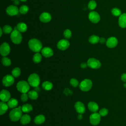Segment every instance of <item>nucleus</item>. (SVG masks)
Here are the masks:
<instances>
[{
	"label": "nucleus",
	"instance_id": "nucleus-1",
	"mask_svg": "<svg viewBox=\"0 0 126 126\" xmlns=\"http://www.w3.org/2000/svg\"><path fill=\"white\" fill-rule=\"evenodd\" d=\"M28 45L30 49L34 52H39L42 49V44L40 41L36 38L31 39L29 42Z\"/></svg>",
	"mask_w": 126,
	"mask_h": 126
},
{
	"label": "nucleus",
	"instance_id": "nucleus-2",
	"mask_svg": "<svg viewBox=\"0 0 126 126\" xmlns=\"http://www.w3.org/2000/svg\"><path fill=\"white\" fill-rule=\"evenodd\" d=\"M21 107L13 108L9 113V118L12 121L16 122L20 120L22 116Z\"/></svg>",
	"mask_w": 126,
	"mask_h": 126
},
{
	"label": "nucleus",
	"instance_id": "nucleus-3",
	"mask_svg": "<svg viewBox=\"0 0 126 126\" xmlns=\"http://www.w3.org/2000/svg\"><path fill=\"white\" fill-rule=\"evenodd\" d=\"M28 82L32 87H38L40 84V78L38 75L35 73L31 74L28 77Z\"/></svg>",
	"mask_w": 126,
	"mask_h": 126
},
{
	"label": "nucleus",
	"instance_id": "nucleus-4",
	"mask_svg": "<svg viewBox=\"0 0 126 126\" xmlns=\"http://www.w3.org/2000/svg\"><path fill=\"white\" fill-rule=\"evenodd\" d=\"M16 88L18 91H19L20 93L22 94H24L27 93L29 91L30 87L28 82L22 80L17 83Z\"/></svg>",
	"mask_w": 126,
	"mask_h": 126
},
{
	"label": "nucleus",
	"instance_id": "nucleus-5",
	"mask_svg": "<svg viewBox=\"0 0 126 126\" xmlns=\"http://www.w3.org/2000/svg\"><path fill=\"white\" fill-rule=\"evenodd\" d=\"M10 38L13 43L15 44H20L22 40V36L21 32L17 30H14L11 33Z\"/></svg>",
	"mask_w": 126,
	"mask_h": 126
},
{
	"label": "nucleus",
	"instance_id": "nucleus-6",
	"mask_svg": "<svg viewBox=\"0 0 126 126\" xmlns=\"http://www.w3.org/2000/svg\"><path fill=\"white\" fill-rule=\"evenodd\" d=\"M93 83L90 79H85L82 81L79 84L80 89L84 92L89 91L92 88Z\"/></svg>",
	"mask_w": 126,
	"mask_h": 126
},
{
	"label": "nucleus",
	"instance_id": "nucleus-7",
	"mask_svg": "<svg viewBox=\"0 0 126 126\" xmlns=\"http://www.w3.org/2000/svg\"><path fill=\"white\" fill-rule=\"evenodd\" d=\"M87 63L89 67L93 69L99 68L101 65L99 61L94 58H91L88 59Z\"/></svg>",
	"mask_w": 126,
	"mask_h": 126
},
{
	"label": "nucleus",
	"instance_id": "nucleus-8",
	"mask_svg": "<svg viewBox=\"0 0 126 126\" xmlns=\"http://www.w3.org/2000/svg\"><path fill=\"white\" fill-rule=\"evenodd\" d=\"M100 117L101 116L99 113L97 112H94L90 115L89 118L90 123L94 126L98 125L100 121Z\"/></svg>",
	"mask_w": 126,
	"mask_h": 126
},
{
	"label": "nucleus",
	"instance_id": "nucleus-9",
	"mask_svg": "<svg viewBox=\"0 0 126 126\" xmlns=\"http://www.w3.org/2000/svg\"><path fill=\"white\" fill-rule=\"evenodd\" d=\"M10 51L9 45L6 42L2 43L0 47V53L1 56L5 57L8 55Z\"/></svg>",
	"mask_w": 126,
	"mask_h": 126
},
{
	"label": "nucleus",
	"instance_id": "nucleus-10",
	"mask_svg": "<svg viewBox=\"0 0 126 126\" xmlns=\"http://www.w3.org/2000/svg\"><path fill=\"white\" fill-rule=\"evenodd\" d=\"M2 82L3 85L5 87L10 86L14 82V76L11 75H6L3 77Z\"/></svg>",
	"mask_w": 126,
	"mask_h": 126
},
{
	"label": "nucleus",
	"instance_id": "nucleus-11",
	"mask_svg": "<svg viewBox=\"0 0 126 126\" xmlns=\"http://www.w3.org/2000/svg\"><path fill=\"white\" fill-rule=\"evenodd\" d=\"M6 12L8 15L13 16L17 15L19 12V10L16 5H11L6 8Z\"/></svg>",
	"mask_w": 126,
	"mask_h": 126
},
{
	"label": "nucleus",
	"instance_id": "nucleus-12",
	"mask_svg": "<svg viewBox=\"0 0 126 126\" xmlns=\"http://www.w3.org/2000/svg\"><path fill=\"white\" fill-rule=\"evenodd\" d=\"M88 17H89V19L90 20V21L91 22L94 23V24L98 23L100 19V16H99V14L95 11L90 12L89 14Z\"/></svg>",
	"mask_w": 126,
	"mask_h": 126
},
{
	"label": "nucleus",
	"instance_id": "nucleus-13",
	"mask_svg": "<svg viewBox=\"0 0 126 126\" xmlns=\"http://www.w3.org/2000/svg\"><path fill=\"white\" fill-rule=\"evenodd\" d=\"M70 43L66 39H61L57 43V47L61 50H65L69 46Z\"/></svg>",
	"mask_w": 126,
	"mask_h": 126
},
{
	"label": "nucleus",
	"instance_id": "nucleus-14",
	"mask_svg": "<svg viewBox=\"0 0 126 126\" xmlns=\"http://www.w3.org/2000/svg\"><path fill=\"white\" fill-rule=\"evenodd\" d=\"M75 109L79 114H84L86 111V108L84 104L81 101H77L74 105Z\"/></svg>",
	"mask_w": 126,
	"mask_h": 126
},
{
	"label": "nucleus",
	"instance_id": "nucleus-15",
	"mask_svg": "<svg viewBox=\"0 0 126 126\" xmlns=\"http://www.w3.org/2000/svg\"><path fill=\"white\" fill-rule=\"evenodd\" d=\"M0 98L2 101L6 102L10 99V94L6 90H2L0 93Z\"/></svg>",
	"mask_w": 126,
	"mask_h": 126
},
{
	"label": "nucleus",
	"instance_id": "nucleus-16",
	"mask_svg": "<svg viewBox=\"0 0 126 126\" xmlns=\"http://www.w3.org/2000/svg\"><path fill=\"white\" fill-rule=\"evenodd\" d=\"M118 44V40L115 37H110L107 40L106 45L108 48H112L115 47Z\"/></svg>",
	"mask_w": 126,
	"mask_h": 126
},
{
	"label": "nucleus",
	"instance_id": "nucleus-17",
	"mask_svg": "<svg viewBox=\"0 0 126 126\" xmlns=\"http://www.w3.org/2000/svg\"><path fill=\"white\" fill-rule=\"evenodd\" d=\"M39 20L41 22L43 23L49 22L51 20V15L48 12H43L40 15Z\"/></svg>",
	"mask_w": 126,
	"mask_h": 126
},
{
	"label": "nucleus",
	"instance_id": "nucleus-18",
	"mask_svg": "<svg viewBox=\"0 0 126 126\" xmlns=\"http://www.w3.org/2000/svg\"><path fill=\"white\" fill-rule=\"evenodd\" d=\"M41 51L42 55L46 58H49L53 55V50L51 48L48 47H44L42 49Z\"/></svg>",
	"mask_w": 126,
	"mask_h": 126
},
{
	"label": "nucleus",
	"instance_id": "nucleus-19",
	"mask_svg": "<svg viewBox=\"0 0 126 126\" xmlns=\"http://www.w3.org/2000/svg\"><path fill=\"white\" fill-rule=\"evenodd\" d=\"M118 23L120 27L126 28V13H123L120 16Z\"/></svg>",
	"mask_w": 126,
	"mask_h": 126
},
{
	"label": "nucleus",
	"instance_id": "nucleus-20",
	"mask_svg": "<svg viewBox=\"0 0 126 126\" xmlns=\"http://www.w3.org/2000/svg\"><path fill=\"white\" fill-rule=\"evenodd\" d=\"M88 107L90 111L92 112H96L98 110L99 107L98 104L94 101H91L89 102L88 104Z\"/></svg>",
	"mask_w": 126,
	"mask_h": 126
},
{
	"label": "nucleus",
	"instance_id": "nucleus-21",
	"mask_svg": "<svg viewBox=\"0 0 126 126\" xmlns=\"http://www.w3.org/2000/svg\"><path fill=\"white\" fill-rule=\"evenodd\" d=\"M17 30L21 32H24L27 30V25L23 22L19 23L16 26Z\"/></svg>",
	"mask_w": 126,
	"mask_h": 126
},
{
	"label": "nucleus",
	"instance_id": "nucleus-22",
	"mask_svg": "<svg viewBox=\"0 0 126 126\" xmlns=\"http://www.w3.org/2000/svg\"><path fill=\"white\" fill-rule=\"evenodd\" d=\"M45 120V118L44 115H38L35 117L34 119V122L36 125H40L43 123Z\"/></svg>",
	"mask_w": 126,
	"mask_h": 126
},
{
	"label": "nucleus",
	"instance_id": "nucleus-23",
	"mask_svg": "<svg viewBox=\"0 0 126 126\" xmlns=\"http://www.w3.org/2000/svg\"><path fill=\"white\" fill-rule=\"evenodd\" d=\"M8 107H9L7 104H6L5 102L1 101L0 102V114L2 115L4 113H5Z\"/></svg>",
	"mask_w": 126,
	"mask_h": 126
},
{
	"label": "nucleus",
	"instance_id": "nucleus-24",
	"mask_svg": "<svg viewBox=\"0 0 126 126\" xmlns=\"http://www.w3.org/2000/svg\"><path fill=\"white\" fill-rule=\"evenodd\" d=\"M18 100L14 98H10L8 101H7V105L8 107L10 108H16V107L18 105Z\"/></svg>",
	"mask_w": 126,
	"mask_h": 126
},
{
	"label": "nucleus",
	"instance_id": "nucleus-25",
	"mask_svg": "<svg viewBox=\"0 0 126 126\" xmlns=\"http://www.w3.org/2000/svg\"><path fill=\"white\" fill-rule=\"evenodd\" d=\"M31 118L30 115L28 114H25L22 115V117L20 119V122L23 125H26L29 123L31 121Z\"/></svg>",
	"mask_w": 126,
	"mask_h": 126
},
{
	"label": "nucleus",
	"instance_id": "nucleus-26",
	"mask_svg": "<svg viewBox=\"0 0 126 126\" xmlns=\"http://www.w3.org/2000/svg\"><path fill=\"white\" fill-rule=\"evenodd\" d=\"M21 110L24 113H29L32 110V106L30 104H25L21 106Z\"/></svg>",
	"mask_w": 126,
	"mask_h": 126
},
{
	"label": "nucleus",
	"instance_id": "nucleus-27",
	"mask_svg": "<svg viewBox=\"0 0 126 126\" xmlns=\"http://www.w3.org/2000/svg\"><path fill=\"white\" fill-rule=\"evenodd\" d=\"M42 87L45 90L49 91L52 89L53 84L48 81H46L42 83Z\"/></svg>",
	"mask_w": 126,
	"mask_h": 126
},
{
	"label": "nucleus",
	"instance_id": "nucleus-28",
	"mask_svg": "<svg viewBox=\"0 0 126 126\" xmlns=\"http://www.w3.org/2000/svg\"><path fill=\"white\" fill-rule=\"evenodd\" d=\"M99 37L96 35H92L90 36L89 38V41L90 43L93 44H96L99 42Z\"/></svg>",
	"mask_w": 126,
	"mask_h": 126
},
{
	"label": "nucleus",
	"instance_id": "nucleus-29",
	"mask_svg": "<svg viewBox=\"0 0 126 126\" xmlns=\"http://www.w3.org/2000/svg\"><path fill=\"white\" fill-rule=\"evenodd\" d=\"M28 94L29 97L31 99H33V100L36 99L38 96L37 92L34 90H32L29 92L28 93Z\"/></svg>",
	"mask_w": 126,
	"mask_h": 126
},
{
	"label": "nucleus",
	"instance_id": "nucleus-30",
	"mask_svg": "<svg viewBox=\"0 0 126 126\" xmlns=\"http://www.w3.org/2000/svg\"><path fill=\"white\" fill-rule=\"evenodd\" d=\"M42 59V57L41 55L38 53H36L33 56V61L35 63H39L41 62Z\"/></svg>",
	"mask_w": 126,
	"mask_h": 126
},
{
	"label": "nucleus",
	"instance_id": "nucleus-31",
	"mask_svg": "<svg viewBox=\"0 0 126 126\" xmlns=\"http://www.w3.org/2000/svg\"><path fill=\"white\" fill-rule=\"evenodd\" d=\"M11 73L14 77H18L21 74V70L19 67H15L12 70Z\"/></svg>",
	"mask_w": 126,
	"mask_h": 126
},
{
	"label": "nucleus",
	"instance_id": "nucleus-32",
	"mask_svg": "<svg viewBox=\"0 0 126 126\" xmlns=\"http://www.w3.org/2000/svg\"><path fill=\"white\" fill-rule=\"evenodd\" d=\"M19 12L22 14H26L29 11V7L28 6L26 5H23L20 6L19 9Z\"/></svg>",
	"mask_w": 126,
	"mask_h": 126
},
{
	"label": "nucleus",
	"instance_id": "nucleus-33",
	"mask_svg": "<svg viewBox=\"0 0 126 126\" xmlns=\"http://www.w3.org/2000/svg\"><path fill=\"white\" fill-rule=\"evenodd\" d=\"M1 62L2 63V64L6 66H9L11 63V60L9 58L5 57H4L2 58Z\"/></svg>",
	"mask_w": 126,
	"mask_h": 126
},
{
	"label": "nucleus",
	"instance_id": "nucleus-34",
	"mask_svg": "<svg viewBox=\"0 0 126 126\" xmlns=\"http://www.w3.org/2000/svg\"><path fill=\"white\" fill-rule=\"evenodd\" d=\"M2 31L4 33L7 34V33H9L10 32H12V28L11 26H9V25H5L3 27V28H2Z\"/></svg>",
	"mask_w": 126,
	"mask_h": 126
},
{
	"label": "nucleus",
	"instance_id": "nucleus-35",
	"mask_svg": "<svg viewBox=\"0 0 126 126\" xmlns=\"http://www.w3.org/2000/svg\"><path fill=\"white\" fill-rule=\"evenodd\" d=\"M112 14L115 16H120L121 15V11L118 8H113L111 10Z\"/></svg>",
	"mask_w": 126,
	"mask_h": 126
},
{
	"label": "nucleus",
	"instance_id": "nucleus-36",
	"mask_svg": "<svg viewBox=\"0 0 126 126\" xmlns=\"http://www.w3.org/2000/svg\"><path fill=\"white\" fill-rule=\"evenodd\" d=\"M96 6V3L94 0H92L90 1L88 3V7L90 10L94 9L95 8Z\"/></svg>",
	"mask_w": 126,
	"mask_h": 126
},
{
	"label": "nucleus",
	"instance_id": "nucleus-37",
	"mask_svg": "<svg viewBox=\"0 0 126 126\" xmlns=\"http://www.w3.org/2000/svg\"><path fill=\"white\" fill-rule=\"evenodd\" d=\"M63 35L64 36V37L66 39H69V38L71 37V32L70 30L69 29H66L65 30L64 32H63Z\"/></svg>",
	"mask_w": 126,
	"mask_h": 126
},
{
	"label": "nucleus",
	"instance_id": "nucleus-38",
	"mask_svg": "<svg viewBox=\"0 0 126 126\" xmlns=\"http://www.w3.org/2000/svg\"><path fill=\"white\" fill-rule=\"evenodd\" d=\"M108 113V110L105 108H101L99 111V115L102 116V117H104L106 115H107V114Z\"/></svg>",
	"mask_w": 126,
	"mask_h": 126
},
{
	"label": "nucleus",
	"instance_id": "nucleus-39",
	"mask_svg": "<svg viewBox=\"0 0 126 126\" xmlns=\"http://www.w3.org/2000/svg\"><path fill=\"white\" fill-rule=\"evenodd\" d=\"M70 84L72 86L74 87H76L79 85V82L77 79L75 78H72L70 80Z\"/></svg>",
	"mask_w": 126,
	"mask_h": 126
},
{
	"label": "nucleus",
	"instance_id": "nucleus-40",
	"mask_svg": "<svg viewBox=\"0 0 126 126\" xmlns=\"http://www.w3.org/2000/svg\"><path fill=\"white\" fill-rule=\"evenodd\" d=\"M28 97H29L28 94H27L26 93H24V94H22L21 95V99L22 101L26 102V101H27V100L28 99Z\"/></svg>",
	"mask_w": 126,
	"mask_h": 126
},
{
	"label": "nucleus",
	"instance_id": "nucleus-41",
	"mask_svg": "<svg viewBox=\"0 0 126 126\" xmlns=\"http://www.w3.org/2000/svg\"><path fill=\"white\" fill-rule=\"evenodd\" d=\"M64 93L68 95V94H72V91H70L68 88H65V89L64 90Z\"/></svg>",
	"mask_w": 126,
	"mask_h": 126
},
{
	"label": "nucleus",
	"instance_id": "nucleus-42",
	"mask_svg": "<svg viewBox=\"0 0 126 126\" xmlns=\"http://www.w3.org/2000/svg\"><path fill=\"white\" fill-rule=\"evenodd\" d=\"M121 80L123 82H126V73H124L122 74L121 75Z\"/></svg>",
	"mask_w": 126,
	"mask_h": 126
},
{
	"label": "nucleus",
	"instance_id": "nucleus-43",
	"mask_svg": "<svg viewBox=\"0 0 126 126\" xmlns=\"http://www.w3.org/2000/svg\"><path fill=\"white\" fill-rule=\"evenodd\" d=\"M105 42H106V40H105V38H104V37H100L99 38V42L100 43L103 44V43H104Z\"/></svg>",
	"mask_w": 126,
	"mask_h": 126
},
{
	"label": "nucleus",
	"instance_id": "nucleus-44",
	"mask_svg": "<svg viewBox=\"0 0 126 126\" xmlns=\"http://www.w3.org/2000/svg\"><path fill=\"white\" fill-rule=\"evenodd\" d=\"M87 66H88L87 63H83L81 64V67L82 68H85Z\"/></svg>",
	"mask_w": 126,
	"mask_h": 126
},
{
	"label": "nucleus",
	"instance_id": "nucleus-45",
	"mask_svg": "<svg viewBox=\"0 0 126 126\" xmlns=\"http://www.w3.org/2000/svg\"><path fill=\"white\" fill-rule=\"evenodd\" d=\"M15 5H18L19 4V0H15L13 2Z\"/></svg>",
	"mask_w": 126,
	"mask_h": 126
},
{
	"label": "nucleus",
	"instance_id": "nucleus-46",
	"mask_svg": "<svg viewBox=\"0 0 126 126\" xmlns=\"http://www.w3.org/2000/svg\"><path fill=\"white\" fill-rule=\"evenodd\" d=\"M78 119L79 120H81L82 119V114H79L78 115Z\"/></svg>",
	"mask_w": 126,
	"mask_h": 126
},
{
	"label": "nucleus",
	"instance_id": "nucleus-47",
	"mask_svg": "<svg viewBox=\"0 0 126 126\" xmlns=\"http://www.w3.org/2000/svg\"><path fill=\"white\" fill-rule=\"evenodd\" d=\"M20 1H23V2H25V1H26L27 0H20Z\"/></svg>",
	"mask_w": 126,
	"mask_h": 126
},
{
	"label": "nucleus",
	"instance_id": "nucleus-48",
	"mask_svg": "<svg viewBox=\"0 0 126 126\" xmlns=\"http://www.w3.org/2000/svg\"><path fill=\"white\" fill-rule=\"evenodd\" d=\"M124 87H125L126 88V83H125L124 84Z\"/></svg>",
	"mask_w": 126,
	"mask_h": 126
},
{
	"label": "nucleus",
	"instance_id": "nucleus-49",
	"mask_svg": "<svg viewBox=\"0 0 126 126\" xmlns=\"http://www.w3.org/2000/svg\"></svg>",
	"mask_w": 126,
	"mask_h": 126
}]
</instances>
